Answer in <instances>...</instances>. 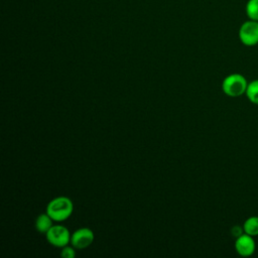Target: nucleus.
Wrapping results in <instances>:
<instances>
[{"label":"nucleus","mask_w":258,"mask_h":258,"mask_svg":"<svg viewBox=\"0 0 258 258\" xmlns=\"http://www.w3.org/2000/svg\"><path fill=\"white\" fill-rule=\"evenodd\" d=\"M74 212L73 201L64 196H59L48 202L45 213L54 222H63L68 220Z\"/></svg>","instance_id":"nucleus-1"},{"label":"nucleus","mask_w":258,"mask_h":258,"mask_svg":"<svg viewBox=\"0 0 258 258\" xmlns=\"http://www.w3.org/2000/svg\"><path fill=\"white\" fill-rule=\"evenodd\" d=\"M248 87L246 78L241 74H231L222 82V91L229 97L236 98L244 95Z\"/></svg>","instance_id":"nucleus-2"},{"label":"nucleus","mask_w":258,"mask_h":258,"mask_svg":"<svg viewBox=\"0 0 258 258\" xmlns=\"http://www.w3.org/2000/svg\"><path fill=\"white\" fill-rule=\"evenodd\" d=\"M71 236L69 229L62 225H52V227L45 233L47 242L57 248H62L71 243Z\"/></svg>","instance_id":"nucleus-3"},{"label":"nucleus","mask_w":258,"mask_h":258,"mask_svg":"<svg viewBox=\"0 0 258 258\" xmlns=\"http://www.w3.org/2000/svg\"><path fill=\"white\" fill-rule=\"evenodd\" d=\"M239 38L247 46H253L258 43V21L249 20L244 22L239 29Z\"/></svg>","instance_id":"nucleus-4"},{"label":"nucleus","mask_w":258,"mask_h":258,"mask_svg":"<svg viewBox=\"0 0 258 258\" xmlns=\"http://www.w3.org/2000/svg\"><path fill=\"white\" fill-rule=\"evenodd\" d=\"M94 239V232L90 228H79L71 236V245L78 250H83L90 247L93 244Z\"/></svg>","instance_id":"nucleus-5"},{"label":"nucleus","mask_w":258,"mask_h":258,"mask_svg":"<svg viewBox=\"0 0 258 258\" xmlns=\"http://www.w3.org/2000/svg\"><path fill=\"white\" fill-rule=\"evenodd\" d=\"M256 249V244L253 236H250L246 233L237 237L235 241V250L236 252L243 257L251 256Z\"/></svg>","instance_id":"nucleus-6"},{"label":"nucleus","mask_w":258,"mask_h":258,"mask_svg":"<svg viewBox=\"0 0 258 258\" xmlns=\"http://www.w3.org/2000/svg\"><path fill=\"white\" fill-rule=\"evenodd\" d=\"M52 222L53 220L46 213L40 214L35 220V229L38 233L45 235V233L52 227Z\"/></svg>","instance_id":"nucleus-7"},{"label":"nucleus","mask_w":258,"mask_h":258,"mask_svg":"<svg viewBox=\"0 0 258 258\" xmlns=\"http://www.w3.org/2000/svg\"><path fill=\"white\" fill-rule=\"evenodd\" d=\"M244 233L250 235V236H258V217L252 216L249 217L243 224Z\"/></svg>","instance_id":"nucleus-8"},{"label":"nucleus","mask_w":258,"mask_h":258,"mask_svg":"<svg viewBox=\"0 0 258 258\" xmlns=\"http://www.w3.org/2000/svg\"><path fill=\"white\" fill-rule=\"evenodd\" d=\"M245 94L251 103L258 105V80H254L248 83V87Z\"/></svg>","instance_id":"nucleus-9"},{"label":"nucleus","mask_w":258,"mask_h":258,"mask_svg":"<svg viewBox=\"0 0 258 258\" xmlns=\"http://www.w3.org/2000/svg\"><path fill=\"white\" fill-rule=\"evenodd\" d=\"M247 16L251 20L258 21V0H249L246 5Z\"/></svg>","instance_id":"nucleus-10"},{"label":"nucleus","mask_w":258,"mask_h":258,"mask_svg":"<svg viewBox=\"0 0 258 258\" xmlns=\"http://www.w3.org/2000/svg\"><path fill=\"white\" fill-rule=\"evenodd\" d=\"M60 256L62 258H75L76 257V248L72 245V246H64L62 248H60Z\"/></svg>","instance_id":"nucleus-11"},{"label":"nucleus","mask_w":258,"mask_h":258,"mask_svg":"<svg viewBox=\"0 0 258 258\" xmlns=\"http://www.w3.org/2000/svg\"><path fill=\"white\" fill-rule=\"evenodd\" d=\"M232 232H233V235H235L236 237H239L240 235H242V234H243L244 229H243V228H242V229H240L239 227H237V226H236V227H234V228H233V231H232Z\"/></svg>","instance_id":"nucleus-12"}]
</instances>
